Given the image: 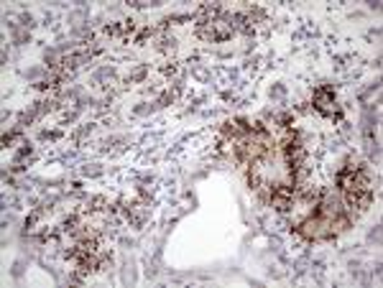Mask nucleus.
Listing matches in <instances>:
<instances>
[{
  "label": "nucleus",
  "mask_w": 383,
  "mask_h": 288,
  "mask_svg": "<svg viewBox=\"0 0 383 288\" xmlns=\"http://www.w3.org/2000/svg\"><path fill=\"white\" fill-rule=\"evenodd\" d=\"M312 103H315V110H320L322 115H327V118H340V107L338 103H335V89H332L330 84L317 87Z\"/></svg>",
  "instance_id": "nucleus-1"
},
{
  "label": "nucleus",
  "mask_w": 383,
  "mask_h": 288,
  "mask_svg": "<svg viewBox=\"0 0 383 288\" xmlns=\"http://www.w3.org/2000/svg\"><path fill=\"white\" fill-rule=\"evenodd\" d=\"M294 197H296V189L286 184H273L271 186V204L278 209V212H289L294 207Z\"/></svg>",
  "instance_id": "nucleus-2"
}]
</instances>
